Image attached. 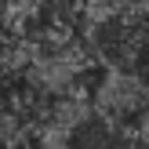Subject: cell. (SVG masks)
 Returning <instances> with one entry per match:
<instances>
[{"mask_svg": "<svg viewBox=\"0 0 149 149\" xmlns=\"http://www.w3.org/2000/svg\"><path fill=\"white\" fill-rule=\"evenodd\" d=\"M91 109L135 131L149 113V84L135 73H102L91 91Z\"/></svg>", "mask_w": 149, "mask_h": 149, "instance_id": "cell-1", "label": "cell"}]
</instances>
